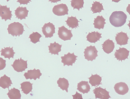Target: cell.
<instances>
[{"instance_id":"52a82bcc","label":"cell","mask_w":130,"mask_h":99,"mask_svg":"<svg viewBox=\"0 0 130 99\" xmlns=\"http://www.w3.org/2000/svg\"><path fill=\"white\" fill-rule=\"evenodd\" d=\"M93 92L95 94V98L97 99H109L111 98L109 92L106 89L101 88V87H97L95 88L93 90Z\"/></svg>"},{"instance_id":"f546056e","label":"cell","mask_w":130,"mask_h":99,"mask_svg":"<svg viewBox=\"0 0 130 99\" xmlns=\"http://www.w3.org/2000/svg\"><path fill=\"white\" fill-rule=\"evenodd\" d=\"M42 36L38 33V32H33L32 34H30L29 37H30V41L32 43L36 44L37 42H40V39L41 38Z\"/></svg>"},{"instance_id":"8d00e7d4","label":"cell","mask_w":130,"mask_h":99,"mask_svg":"<svg viewBox=\"0 0 130 99\" xmlns=\"http://www.w3.org/2000/svg\"><path fill=\"white\" fill-rule=\"evenodd\" d=\"M128 26H129V28H130V21H129V24H128Z\"/></svg>"},{"instance_id":"e0dca14e","label":"cell","mask_w":130,"mask_h":99,"mask_svg":"<svg viewBox=\"0 0 130 99\" xmlns=\"http://www.w3.org/2000/svg\"><path fill=\"white\" fill-rule=\"evenodd\" d=\"M90 89H91V87L89 84L88 82H86V81L80 82L77 85V90L82 93H88L90 91Z\"/></svg>"},{"instance_id":"9a60e30c","label":"cell","mask_w":130,"mask_h":99,"mask_svg":"<svg viewBox=\"0 0 130 99\" xmlns=\"http://www.w3.org/2000/svg\"><path fill=\"white\" fill-rule=\"evenodd\" d=\"M15 16L20 19H24L28 15V10L27 8L24 7H18L15 11Z\"/></svg>"},{"instance_id":"e575fe53","label":"cell","mask_w":130,"mask_h":99,"mask_svg":"<svg viewBox=\"0 0 130 99\" xmlns=\"http://www.w3.org/2000/svg\"><path fill=\"white\" fill-rule=\"evenodd\" d=\"M50 2H52V3H56V2H60V0H49Z\"/></svg>"},{"instance_id":"74e56055","label":"cell","mask_w":130,"mask_h":99,"mask_svg":"<svg viewBox=\"0 0 130 99\" xmlns=\"http://www.w3.org/2000/svg\"><path fill=\"white\" fill-rule=\"evenodd\" d=\"M9 0H7V2H9Z\"/></svg>"},{"instance_id":"8fae6325","label":"cell","mask_w":130,"mask_h":99,"mask_svg":"<svg viewBox=\"0 0 130 99\" xmlns=\"http://www.w3.org/2000/svg\"><path fill=\"white\" fill-rule=\"evenodd\" d=\"M0 17L4 20L11 19L12 13L10 9L7 6H0Z\"/></svg>"},{"instance_id":"d6986e66","label":"cell","mask_w":130,"mask_h":99,"mask_svg":"<svg viewBox=\"0 0 130 99\" xmlns=\"http://www.w3.org/2000/svg\"><path fill=\"white\" fill-rule=\"evenodd\" d=\"M12 84L11 78L7 76L6 75H4L0 78V86L2 88H8Z\"/></svg>"},{"instance_id":"484cf974","label":"cell","mask_w":130,"mask_h":99,"mask_svg":"<svg viewBox=\"0 0 130 99\" xmlns=\"http://www.w3.org/2000/svg\"><path fill=\"white\" fill-rule=\"evenodd\" d=\"M68 26L71 28H76L78 26V20L75 17H69L66 21Z\"/></svg>"},{"instance_id":"7c38bea8","label":"cell","mask_w":130,"mask_h":99,"mask_svg":"<svg viewBox=\"0 0 130 99\" xmlns=\"http://www.w3.org/2000/svg\"><path fill=\"white\" fill-rule=\"evenodd\" d=\"M114 89L117 94L120 95H124L129 91V88L127 85L124 82H119L115 84Z\"/></svg>"},{"instance_id":"ac0fdd59","label":"cell","mask_w":130,"mask_h":99,"mask_svg":"<svg viewBox=\"0 0 130 99\" xmlns=\"http://www.w3.org/2000/svg\"><path fill=\"white\" fill-rule=\"evenodd\" d=\"M101 38V34L97 32H91L87 36V39L91 43H95Z\"/></svg>"},{"instance_id":"1f68e13d","label":"cell","mask_w":130,"mask_h":99,"mask_svg":"<svg viewBox=\"0 0 130 99\" xmlns=\"http://www.w3.org/2000/svg\"><path fill=\"white\" fill-rule=\"evenodd\" d=\"M73 99H83L81 94L78 93V92H76L75 94H73Z\"/></svg>"},{"instance_id":"30bf717a","label":"cell","mask_w":130,"mask_h":99,"mask_svg":"<svg viewBox=\"0 0 130 99\" xmlns=\"http://www.w3.org/2000/svg\"><path fill=\"white\" fill-rule=\"evenodd\" d=\"M129 52L128 50L124 48H120L119 50H117L115 53V57L117 58L118 60L122 61V60H126L127 58H128Z\"/></svg>"},{"instance_id":"5b68a950","label":"cell","mask_w":130,"mask_h":99,"mask_svg":"<svg viewBox=\"0 0 130 99\" xmlns=\"http://www.w3.org/2000/svg\"><path fill=\"white\" fill-rule=\"evenodd\" d=\"M12 67L15 71L18 72L24 71L28 67V63L26 60H24L22 59L15 60L13 63L12 64Z\"/></svg>"},{"instance_id":"9c48e42d","label":"cell","mask_w":130,"mask_h":99,"mask_svg":"<svg viewBox=\"0 0 130 99\" xmlns=\"http://www.w3.org/2000/svg\"><path fill=\"white\" fill-rule=\"evenodd\" d=\"M77 56L74 55V54L68 53L64 56H62V62L64 66H72L74 62H76Z\"/></svg>"},{"instance_id":"44dd1931","label":"cell","mask_w":130,"mask_h":99,"mask_svg":"<svg viewBox=\"0 0 130 99\" xmlns=\"http://www.w3.org/2000/svg\"><path fill=\"white\" fill-rule=\"evenodd\" d=\"M1 54H2V56H3L5 58L10 59V58H13L15 52L13 51V48L8 47V48H5L2 49L1 50Z\"/></svg>"},{"instance_id":"4dcf8cb0","label":"cell","mask_w":130,"mask_h":99,"mask_svg":"<svg viewBox=\"0 0 130 99\" xmlns=\"http://www.w3.org/2000/svg\"><path fill=\"white\" fill-rule=\"evenodd\" d=\"M6 61L3 58H0V70H4L6 68Z\"/></svg>"},{"instance_id":"4316f807","label":"cell","mask_w":130,"mask_h":99,"mask_svg":"<svg viewBox=\"0 0 130 99\" xmlns=\"http://www.w3.org/2000/svg\"><path fill=\"white\" fill-rule=\"evenodd\" d=\"M21 88L24 93L28 94L32 90V84L30 82H24L21 84Z\"/></svg>"},{"instance_id":"7402d4cb","label":"cell","mask_w":130,"mask_h":99,"mask_svg":"<svg viewBox=\"0 0 130 99\" xmlns=\"http://www.w3.org/2000/svg\"><path fill=\"white\" fill-rule=\"evenodd\" d=\"M94 27L97 29H103L104 28L105 24V19L103 16H97L94 19Z\"/></svg>"},{"instance_id":"2e32d148","label":"cell","mask_w":130,"mask_h":99,"mask_svg":"<svg viewBox=\"0 0 130 99\" xmlns=\"http://www.w3.org/2000/svg\"><path fill=\"white\" fill-rule=\"evenodd\" d=\"M115 48V44L111 39H107L104 43L103 44V50L107 54H110L113 50Z\"/></svg>"},{"instance_id":"83f0119b","label":"cell","mask_w":130,"mask_h":99,"mask_svg":"<svg viewBox=\"0 0 130 99\" xmlns=\"http://www.w3.org/2000/svg\"><path fill=\"white\" fill-rule=\"evenodd\" d=\"M103 10V6L100 2H93L92 7H91V11L93 13H99L101 11Z\"/></svg>"},{"instance_id":"5bb4252c","label":"cell","mask_w":130,"mask_h":99,"mask_svg":"<svg viewBox=\"0 0 130 99\" xmlns=\"http://www.w3.org/2000/svg\"><path fill=\"white\" fill-rule=\"evenodd\" d=\"M42 75L40 70L37 69L30 70L24 74V76L26 79H33V80H36L38 78H40Z\"/></svg>"},{"instance_id":"d590c367","label":"cell","mask_w":130,"mask_h":99,"mask_svg":"<svg viewBox=\"0 0 130 99\" xmlns=\"http://www.w3.org/2000/svg\"><path fill=\"white\" fill-rule=\"evenodd\" d=\"M112 1H113V2H115V3H117V2H120L121 0H112Z\"/></svg>"},{"instance_id":"ba28073f","label":"cell","mask_w":130,"mask_h":99,"mask_svg":"<svg viewBox=\"0 0 130 99\" xmlns=\"http://www.w3.org/2000/svg\"><path fill=\"white\" fill-rule=\"evenodd\" d=\"M55 32V27L52 23H47L42 27V33L46 37H51Z\"/></svg>"},{"instance_id":"d6a6232c","label":"cell","mask_w":130,"mask_h":99,"mask_svg":"<svg viewBox=\"0 0 130 99\" xmlns=\"http://www.w3.org/2000/svg\"><path fill=\"white\" fill-rule=\"evenodd\" d=\"M18 2L20 4H28V3H30L31 2V0H18Z\"/></svg>"},{"instance_id":"f1b7e54d","label":"cell","mask_w":130,"mask_h":99,"mask_svg":"<svg viewBox=\"0 0 130 99\" xmlns=\"http://www.w3.org/2000/svg\"><path fill=\"white\" fill-rule=\"evenodd\" d=\"M71 6L74 9L79 10L83 8L84 0H71Z\"/></svg>"},{"instance_id":"3957f363","label":"cell","mask_w":130,"mask_h":99,"mask_svg":"<svg viewBox=\"0 0 130 99\" xmlns=\"http://www.w3.org/2000/svg\"><path fill=\"white\" fill-rule=\"evenodd\" d=\"M97 48L95 46H88L87 47L85 50L84 52V55H85V58L87 60L89 61H93L97 57Z\"/></svg>"},{"instance_id":"d4e9b609","label":"cell","mask_w":130,"mask_h":99,"mask_svg":"<svg viewBox=\"0 0 130 99\" xmlns=\"http://www.w3.org/2000/svg\"><path fill=\"white\" fill-rule=\"evenodd\" d=\"M58 85L60 88L62 90H65L66 92H68V88L69 86V81L64 78H60L57 81Z\"/></svg>"},{"instance_id":"6da1fadb","label":"cell","mask_w":130,"mask_h":99,"mask_svg":"<svg viewBox=\"0 0 130 99\" xmlns=\"http://www.w3.org/2000/svg\"><path fill=\"white\" fill-rule=\"evenodd\" d=\"M127 20L126 14L121 11H114L109 17V22L114 27H121Z\"/></svg>"},{"instance_id":"4fadbf2b","label":"cell","mask_w":130,"mask_h":99,"mask_svg":"<svg viewBox=\"0 0 130 99\" xmlns=\"http://www.w3.org/2000/svg\"><path fill=\"white\" fill-rule=\"evenodd\" d=\"M129 37L126 33L124 32H119L116 35L115 40L118 45H126L128 42Z\"/></svg>"},{"instance_id":"7a4b0ae2","label":"cell","mask_w":130,"mask_h":99,"mask_svg":"<svg viewBox=\"0 0 130 99\" xmlns=\"http://www.w3.org/2000/svg\"><path fill=\"white\" fill-rule=\"evenodd\" d=\"M24 29L22 24L19 22L11 23L8 26V32L9 34L13 36H21L24 33Z\"/></svg>"},{"instance_id":"603a6c76","label":"cell","mask_w":130,"mask_h":99,"mask_svg":"<svg viewBox=\"0 0 130 99\" xmlns=\"http://www.w3.org/2000/svg\"><path fill=\"white\" fill-rule=\"evenodd\" d=\"M8 96L9 99H21L20 91L18 89L13 88L9 90L8 92Z\"/></svg>"},{"instance_id":"277c9868","label":"cell","mask_w":130,"mask_h":99,"mask_svg":"<svg viewBox=\"0 0 130 99\" xmlns=\"http://www.w3.org/2000/svg\"><path fill=\"white\" fill-rule=\"evenodd\" d=\"M52 12L58 16H62L69 13V9L66 4H59L54 6L52 9Z\"/></svg>"},{"instance_id":"836d02e7","label":"cell","mask_w":130,"mask_h":99,"mask_svg":"<svg viewBox=\"0 0 130 99\" xmlns=\"http://www.w3.org/2000/svg\"><path fill=\"white\" fill-rule=\"evenodd\" d=\"M127 11L130 14V4H129L128 6H127Z\"/></svg>"},{"instance_id":"cb8c5ba5","label":"cell","mask_w":130,"mask_h":99,"mask_svg":"<svg viewBox=\"0 0 130 99\" xmlns=\"http://www.w3.org/2000/svg\"><path fill=\"white\" fill-rule=\"evenodd\" d=\"M89 83L93 86H97L101 84V81L102 78L97 74L92 75L91 77H89Z\"/></svg>"},{"instance_id":"8992f818","label":"cell","mask_w":130,"mask_h":99,"mask_svg":"<svg viewBox=\"0 0 130 99\" xmlns=\"http://www.w3.org/2000/svg\"><path fill=\"white\" fill-rule=\"evenodd\" d=\"M58 36L60 39L62 40L67 41L70 40L73 37V34L71 30H68L64 26H61L58 28Z\"/></svg>"},{"instance_id":"ffe728a7","label":"cell","mask_w":130,"mask_h":99,"mask_svg":"<svg viewBox=\"0 0 130 99\" xmlns=\"http://www.w3.org/2000/svg\"><path fill=\"white\" fill-rule=\"evenodd\" d=\"M62 46L59 44L54 42V43H51L49 45L48 49L49 52L51 54H54V55H58V53L61 51Z\"/></svg>"}]
</instances>
